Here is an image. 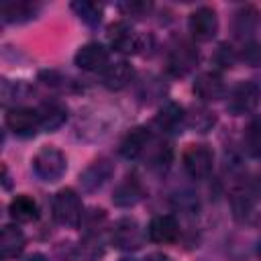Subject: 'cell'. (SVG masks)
<instances>
[{
    "label": "cell",
    "mask_w": 261,
    "mask_h": 261,
    "mask_svg": "<svg viewBox=\"0 0 261 261\" xmlns=\"http://www.w3.org/2000/svg\"><path fill=\"white\" fill-rule=\"evenodd\" d=\"M67 169L65 155L55 147H43L33 157V171L43 181H57Z\"/></svg>",
    "instance_id": "1"
},
{
    "label": "cell",
    "mask_w": 261,
    "mask_h": 261,
    "mask_svg": "<svg viewBox=\"0 0 261 261\" xmlns=\"http://www.w3.org/2000/svg\"><path fill=\"white\" fill-rule=\"evenodd\" d=\"M53 216L63 226H77L82 222V202L71 188H63L53 198Z\"/></svg>",
    "instance_id": "2"
},
{
    "label": "cell",
    "mask_w": 261,
    "mask_h": 261,
    "mask_svg": "<svg viewBox=\"0 0 261 261\" xmlns=\"http://www.w3.org/2000/svg\"><path fill=\"white\" fill-rule=\"evenodd\" d=\"M184 167L194 179H204L212 173L214 155L206 145H188L184 151Z\"/></svg>",
    "instance_id": "3"
},
{
    "label": "cell",
    "mask_w": 261,
    "mask_h": 261,
    "mask_svg": "<svg viewBox=\"0 0 261 261\" xmlns=\"http://www.w3.org/2000/svg\"><path fill=\"white\" fill-rule=\"evenodd\" d=\"M145 241L143 228L135 218H120L112 228V243L118 249H139Z\"/></svg>",
    "instance_id": "4"
},
{
    "label": "cell",
    "mask_w": 261,
    "mask_h": 261,
    "mask_svg": "<svg viewBox=\"0 0 261 261\" xmlns=\"http://www.w3.org/2000/svg\"><path fill=\"white\" fill-rule=\"evenodd\" d=\"M6 126H8L14 135H20V137L35 135V130L41 126L39 110L24 108V106L10 108V110L6 112Z\"/></svg>",
    "instance_id": "5"
},
{
    "label": "cell",
    "mask_w": 261,
    "mask_h": 261,
    "mask_svg": "<svg viewBox=\"0 0 261 261\" xmlns=\"http://www.w3.org/2000/svg\"><path fill=\"white\" fill-rule=\"evenodd\" d=\"M190 33L198 41H210L218 31V16L210 6H200L190 14Z\"/></svg>",
    "instance_id": "6"
},
{
    "label": "cell",
    "mask_w": 261,
    "mask_h": 261,
    "mask_svg": "<svg viewBox=\"0 0 261 261\" xmlns=\"http://www.w3.org/2000/svg\"><path fill=\"white\" fill-rule=\"evenodd\" d=\"M110 45L120 53H137L143 49V37L137 35L126 22H114L108 27Z\"/></svg>",
    "instance_id": "7"
},
{
    "label": "cell",
    "mask_w": 261,
    "mask_h": 261,
    "mask_svg": "<svg viewBox=\"0 0 261 261\" xmlns=\"http://www.w3.org/2000/svg\"><path fill=\"white\" fill-rule=\"evenodd\" d=\"M108 51L104 49V45L100 43H86L84 47L77 49L75 53V65L84 71H98V69H106L110 63Z\"/></svg>",
    "instance_id": "8"
},
{
    "label": "cell",
    "mask_w": 261,
    "mask_h": 261,
    "mask_svg": "<svg viewBox=\"0 0 261 261\" xmlns=\"http://www.w3.org/2000/svg\"><path fill=\"white\" fill-rule=\"evenodd\" d=\"M259 102V90L251 82H241L239 86L232 88L230 98H228V110L232 114H247L255 110Z\"/></svg>",
    "instance_id": "9"
},
{
    "label": "cell",
    "mask_w": 261,
    "mask_h": 261,
    "mask_svg": "<svg viewBox=\"0 0 261 261\" xmlns=\"http://www.w3.org/2000/svg\"><path fill=\"white\" fill-rule=\"evenodd\" d=\"M114 173V165L108 159H96L94 163H90L82 175H80V184L86 192H94L98 188H102Z\"/></svg>",
    "instance_id": "10"
},
{
    "label": "cell",
    "mask_w": 261,
    "mask_h": 261,
    "mask_svg": "<svg viewBox=\"0 0 261 261\" xmlns=\"http://www.w3.org/2000/svg\"><path fill=\"white\" fill-rule=\"evenodd\" d=\"M147 234L153 243H159V245H167V243H173L179 234V224L177 220L171 216V214H159L155 216L151 222H149V228H147Z\"/></svg>",
    "instance_id": "11"
},
{
    "label": "cell",
    "mask_w": 261,
    "mask_h": 261,
    "mask_svg": "<svg viewBox=\"0 0 261 261\" xmlns=\"http://www.w3.org/2000/svg\"><path fill=\"white\" fill-rule=\"evenodd\" d=\"M194 92L198 98L210 102V100H218L224 96V82L218 73H212V71H206V73H200L194 82Z\"/></svg>",
    "instance_id": "12"
},
{
    "label": "cell",
    "mask_w": 261,
    "mask_h": 261,
    "mask_svg": "<svg viewBox=\"0 0 261 261\" xmlns=\"http://www.w3.org/2000/svg\"><path fill=\"white\" fill-rule=\"evenodd\" d=\"M151 141V133L147 126H135L130 133H126V137L120 143V155L126 159H137L149 145Z\"/></svg>",
    "instance_id": "13"
},
{
    "label": "cell",
    "mask_w": 261,
    "mask_h": 261,
    "mask_svg": "<svg viewBox=\"0 0 261 261\" xmlns=\"http://www.w3.org/2000/svg\"><path fill=\"white\" fill-rule=\"evenodd\" d=\"M169 71L173 75H186L194 69V65L198 63V53L190 47V45H179L169 53Z\"/></svg>",
    "instance_id": "14"
},
{
    "label": "cell",
    "mask_w": 261,
    "mask_h": 261,
    "mask_svg": "<svg viewBox=\"0 0 261 261\" xmlns=\"http://www.w3.org/2000/svg\"><path fill=\"white\" fill-rule=\"evenodd\" d=\"M133 75H135V71L126 61H116V63H110L104 69L102 80H104V86L108 90H122L130 84Z\"/></svg>",
    "instance_id": "15"
},
{
    "label": "cell",
    "mask_w": 261,
    "mask_h": 261,
    "mask_svg": "<svg viewBox=\"0 0 261 261\" xmlns=\"http://www.w3.org/2000/svg\"><path fill=\"white\" fill-rule=\"evenodd\" d=\"M141 198H143V188H141L139 179L137 177H126L122 184L116 186L114 196H112V202L116 206L128 208V206H135Z\"/></svg>",
    "instance_id": "16"
},
{
    "label": "cell",
    "mask_w": 261,
    "mask_h": 261,
    "mask_svg": "<svg viewBox=\"0 0 261 261\" xmlns=\"http://www.w3.org/2000/svg\"><path fill=\"white\" fill-rule=\"evenodd\" d=\"M24 249V234L18 226L14 224H8L2 228V234H0V251H2V257L4 259H12L16 255H20V251Z\"/></svg>",
    "instance_id": "17"
},
{
    "label": "cell",
    "mask_w": 261,
    "mask_h": 261,
    "mask_svg": "<svg viewBox=\"0 0 261 261\" xmlns=\"http://www.w3.org/2000/svg\"><path fill=\"white\" fill-rule=\"evenodd\" d=\"M8 212H10V218L16 220V222H31L39 214L37 202L31 196H24V194L12 198V202L8 204Z\"/></svg>",
    "instance_id": "18"
},
{
    "label": "cell",
    "mask_w": 261,
    "mask_h": 261,
    "mask_svg": "<svg viewBox=\"0 0 261 261\" xmlns=\"http://www.w3.org/2000/svg\"><path fill=\"white\" fill-rule=\"evenodd\" d=\"M155 122H157V126H159L161 130L173 133V130L184 122V110H181V106H177V104H173V102L165 104V106L157 112Z\"/></svg>",
    "instance_id": "19"
},
{
    "label": "cell",
    "mask_w": 261,
    "mask_h": 261,
    "mask_svg": "<svg viewBox=\"0 0 261 261\" xmlns=\"http://www.w3.org/2000/svg\"><path fill=\"white\" fill-rule=\"evenodd\" d=\"M67 118V112L63 106L55 104V102H49V104H43L39 108V120H41V126L45 130H55L59 128Z\"/></svg>",
    "instance_id": "20"
},
{
    "label": "cell",
    "mask_w": 261,
    "mask_h": 261,
    "mask_svg": "<svg viewBox=\"0 0 261 261\" xmlns=\"http://www.w3.org/2000/svg\"><path fill=\"white\" fill-rule=\"evenodd\" d=\"M259 24V10L255 6H243L237 12V20H234V31L239 37L243 35H251Z\"/></svg>",
    "instance_id": "21"
},
{
    "label": "cell",
    "mask_w": 261,
    "mask_h": 261,
    "mask_svg": "<svg viewBox=\"0 0 261 261\" xmlns=\"http://www.w3.org/2000/svg\"><path fill=\"white\" fill-rule=\"evenodd\" d=\"M35 14V6L31 2H6L2 6L4 22H22Z\"/></svg>",
    "instance_id": "22"
},
{
    "label": "cell",
    "mask_w": 261,
    "mask_h": 261,
    "mask_svg": "<svg viewBox=\"0 0 261 261\" xmlns=\"http://www.w3.org/2000/svg\"><path fill=\"white\" fill-rule=\"evenodd\" d=\"M71 8H73V12H75L86 24H90V27H96V24L100 22V18H102V6L96 4V2H92V0L73 2Z\"/></svg>",
    "instance_id": "23"
},
{
    "label": "cell",
    "mask_w": 261,
    "mask_h": 261,
    "mask_svg": "<svg viewBox=\"0 0 261 261\" xmlns=\"http://www.w3.org/2000/svg\"><path fill=\"white\" fill-rule=\"evenodd\" d=\"M214 122H216L214 114H212L210 110L202 108V106L192 108L190 114H188V124H190L192 128H196L198 133H206V130H210V128L214 126Z\"/></svg>",
    "instance_id": "24"
},
{
    "label": "cell",
    "mask_w": 261,
    "mask_h": 261,
    "mask_svg": "<svg viewBox=\"0 0 261 261\" xmlns=\"http://www.w3.org/2000/svg\"><path fill=\"white\" fill-rule=\"evenodd\" d=\"M245 141H247V149L255 157H261V116H257V118H253L249 122Z\"/></svg>",
    "instance_id": "25"
},
{
    "label": "cell",
    "mask_w": 261,
    "mask_h": 261,
    "mask_svg": "<svg viewBox=\"0 0 261 261\" xmlns=\"http://www.w3.org/2000/svg\"><path fill=\"white\" fill-rule=\"evenodd\" d=\"M102 255V241L94 234H90L84 243H80V257L86 261H94L96 257Z\"/></svg>",
    "instance_id": "26"
},
{
    "label": "cell",
    "mask_w": 261,
    "mask_h": 261,
    "mask_svg": "<svg viewBox=\"0 0 261 261\" xmlns=\"http://www.w3.org/2000/svg\"><path fill=\"white\" fill-rule=\"evenodd\" d=\"M120 8L128 16H143L151 10V2H122Z\"/></svg>",
    "instance_id": "27"
},
{
    "label": "cell",
    "mask_w": 261,
    "mask_h": 261,
    "mask_svg": "<svg viewBox=\"0 0 261 261\" xmlns=\"http://www.w3.org/2000/svg\"><path fill=\"white\" fill-rule=\"evenodd\" d=\"M232 51H230V47H226V45H220V49H218V53H216V57H214V61L220 65V67H230L232 65Z\"/></svg>",
    "instance_id": "28"
},
{
    "label": "cell",
    "mask_w": 261,
    "mask_h": 261,
    "mask_svg": "<svg viewBox=\"0 0 261 261\" xmlns=\"http://www.w3.org/2000/svg\"><path fill=\"white\" fill-rule=\"evenodd\" d=\"M145 261H171L167 255H161V253H155V255H151L149 259H145Z\"/></svg>",
    "instance_id": "29"
},
{
    "label": "cell",
    "mask_w": 261,
    "mask_h": 261,
    "mask_svg": "<svg viewBox=\"0 0 261 261\" xmlns=\"http://www.w3.org/2000/svg\"><path fill=\"white\" fill-rule=\"evenodd\" d=\"M24 261H49L45 255H41V253H33V255H29Z\"/></svg>",
    "instance_id": "30"
},
{
    "label": "cell",
    "mask_w": 261,
    "mask_h": 261,
    "mask_svg": "<svg viewBox=\"0 0 261 261\" xmlns=\"http://www.w3.org/2000/svg\"><path fill=\"white\" fill-rule=\"evenodd\" d=\"M120 261H139V259H128V257H124V259H120Z\"/></svg>",
    "instance_id": "31"
}]
</instances>
